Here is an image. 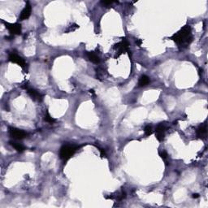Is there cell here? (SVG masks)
I'll use <instances>...</instances> for the list:
<instances>
[{
  "instance_id": "7c38bea8",
  "label": "cell",
  "mask_w": 208,
  "mask_h": 208,
  "mask_svg": "<svg viewBox=\"0 0 208 208\" xmlns=\"http://www.w3.org/2000/svg\"><path fill=\"white\" fill-rule=\"evenodd\" d=\"M149 83H150V78H149L147 76L143 75V76H141V77H140V79H139L138 86L139 87L146 86V85H149Z\"/></svg>"
},
{
  "instance_id": "3957f363",
  "label": "cell",
  "mask_w": 208,
  "mask_h": 208,
  "mask_svg": "<svg viewBox=\"0 0 208 208\" xmlns=\"http://www.w3.org/2000/svg\"><path fill=\"white\" fill-rule=\"evenodd\" d=\"M129 43L126 38H122V40L117 44L115 45V49L117 50V57H119L120 55H122L123 53L125 52H129Z\"/></svg>"
},
{
  "instance_id": "ac0fdd59",
  "label": "cell",
  "mask_w": 208,
  "mask_h": 208,
  "mask_svg": "<svg viewBox=\"0 0 208 208\" xmlns=\"http://www.w3.org/2000/svg\"><path fill=\"white\" fill-rule=\"evenodd\" d=\"M114 2H112V1H104V2H102V3L103 4V5H111L112 3H113Z\"/></svg>"
},
{
  "instance_id": "ba28073f",
  "label": "cell",
  "mask_w": 208,
  "mask_h": 208,
  "mask_svg": "<svg viewBox=\"0 0 208 208\" xmlns=\"http://www.w3.org/2000/svg\"><path fill=\"white\" fill-rule=\"evenodd\" d=\"M31 12H32V7L29 4V3H27L25 8L23 9L21 13H20V17H19L20 20H25L29 19L30 15H31Z\"/></svg>"
},
{
  "instance_id": "8992f818",
  "label": "cell",
  "mask_w": 208,
  "mask_h": 208,
  "mask_svg": "<svg viewBox=\"0 0 208 208\" xmlns=\"http://www.w3.org/2000/svg\"><path fill=\"white\" fill-rule=\"evenodd\" d=\"M167 129L166 124L164 123H160V124L157 126L155 130V135L156 138L158 139V141H162L164 139V133Z\"/></svg>"
},
{
  "instance_id": "8fae6325",
  "label": "cell",
  "mask_w": 208,
  "mask_h": 208,
  "mask_svg": "<svg viewBox=\"0 0 208 208\" xmlns=\"http://www.w3.org/2000/svg\"><path fill=\"white\" fill-rule=\"evenodd\" d=\"M86 55L89 61H91L94 64H99L100 62V58L98 55H96L94 51H89L86 53Z\"/></svg>"
},
{
  "instance_id": "5bb4252c",
  "label": "cell",
  "mask_w": 208,
  "mask_h": 208,
  "mask_svg": "<svg viewBox=\"0 0 208 208\" xmlns=\"http://www.w3.org/2000/svg\"><path fill=\"white\" fill-rule=\"evenodd\" d=\"M44 120L46 122H48V123H50V124H53V123H55V120L50 116V115L49 114V112H46V115H45Z\"/></svg>"
},
{
  "instance_id": "30bf717a",
  "label": "cell",
  "mask_w": 208,
  "mask_h": 208,
  "mask_svg": "<svg viewBox=\"0 0 208 208\" xmlns=\"http://www.w3.org/2000/svg\"><path fill=\"white\" fill-rule=\"evenodd\" d=\"M206 124H203L198 127L197 129V136L199 138H205L206 136Z\"/></svg>"
},
{
  "instance_id": "6da1fadb",
  "label": "cell",
  "mask_w": 208,
  "mask_h": 208,
  "mask_svg": "<svg viewBox=\"0 0 208 208\" xmlns=\"http://www.w3.org/2000/svg\"><path fill=\"white\" fill-rule=\"evenodd\" d=\"M169 39L174 41L176 44L178 45V47H181V48L188 47L193 40L190 26L189 25L184 26L180 31L172 35Z\"/></svg>"
},
{
  "instance_id": "52a82bcc",
  "label": "cell",
  "mask_w": 208,
  "mask_h": 208,
  "mask_svg": "<svg viewBox=\"0 0 208 208\" xmlns=\"http://www.w3.org/2000/svg\"><path fill=\"white\" fill-rule=\"evenodd\" d=\"M8 60H9V61H11V62L20 65L21 68H25V65H26L24 59H22V58L20 57V56H19L17 54L13 53V52L12 53H11L10 55H9V56H8Z\"/></svg>"
},
{
  "instance_id": "5b68a950",
  "label": "cell",
  "mask_w": 208,
  "mask_h": 208,
  "mask_svg": "<svg viewBox=\"0 0 208 208\" xmlns=\"http://www.w3.org/2000/svg\"><path fill=\"white\" fill-rule=\"evenodd\" d=\"M9 133H10L11 137H12L13 138L17 139V140H21V139L25 138L27 136L26 132L23 131L21 129L12 128V127L9 128Z\"/></svg>"
},
{
  "instance_id": "4fadbf2b",
  "label": "cell",
  "mask_w": 208,
  "mask_h": 208,
  "mask_svg": "<svg viewBox=\"0 0 208 208\" xmlns=\"http://www.w3.org/2000/svg\"><path fill=\"white\" fill-rule=\"evenodd\" d=\"M10 145L12 146L13 148L15 149L16 151H18V152H20V153L23 152V151L25 150V146H23V145H21L20 143L16 142V141H10Z\"/></svg>"
},
{
  "instance_id": "44dd1931",
  "label": "cell",
  "mask_w": 208,
  "mask_h": 208,
  "mask_svg": "<svg viewBox=\"0 0 208 208\" xmlns=\"http://www.w3.org/2000/svg\"><path fill=\"white\" fill-rule=\"evenodd\" d=\"M193 198H199V194H198V193H193Z\"/></svg>"
},
{
  "instance_id": "9a60e30c",
  "label": "cell",
  "mask_w": 208,
  "mask_h": 208,
  "mask_svg": "<svg viewBox=\"0 0 208 208\" xmlns=\"http://www.w3.org/2000/svg\"><path fill=\"white\" fill-rule=\"evenodd\" d=\"M79 28V25H77V24H72V25H71L70 26H68V28L67 29L65 30V32L66 33H71V32H73V31H75V30H77V29Z\"/></svg>"
},
{
  "instance_id": "ffe728a7",
  "label": "cell",
  "mask_w": 208,
  "mask_h": 208,
  "mask_svg": "<svg viewBox=\"0 0 208 208\" xmlns=\"http://www.w3.org/2000/svg\"><path fill=\"white\" fill-rule=\"evenodd\" d=\"M99 151H100V153H101L102 157H105V156H106V153H105V151H104V150H102V149H100Z\"/></svg>"
},
{
  "instance_id": "7a4b0ae2",
  "label": "cell",
  "mask_w": 208,
  "mask_h": 208,
  "mask_svg": "<svg viewBox=\"0 0 208 208\" xmlns=\"http://www.w3.org/2000/svg\"><path fill=\"white\" fill-rule=\"evenodd\" d=\"M78 149H79V146H75V145H70V144L64 145L60 148V159L64 161H68L76 153V151Z\"/></svg>"
},
{
  "instance_id": "2e32d148",
  "label": "cell",
  "mask_w": 208,
  "mask_h": 208,
  "mask_svg": "<svg viewBox=\"0 0 208 208\" xmlns=\"http://www.w3.org/2000/svg\"><path fill=\"white\" fill-rule=\"evenodd\" d=\"M144 131H145V134H146V136H147V137L151 135L152 133H153L152 127L150 126V125H146V126L145 127V129H144Z\"/></svg>"
},
{
  "instance_id": "e0dca14e",
  "label": "cell",
  "mask_w": 208,
  "mask_h": 208,
  "mask_svg": "<svg viewBox=\"0 0 208 208\" xmlns=\"http://www.w3.org/2000/svg\"><path fill=\"white\" fill-rule=\"evenodd\" d=\"M159 155H160V157L163 159V160H164V161L166 162L167 164V163H168V153H167L166 151H161V152L159 153Z\"/></svg>"
},
{
  "instance_id": "277c9868",
  "label": "cell",
  "mask_w": 208,
  "mask_h": 208,
  "mask_svg": "<svg viewBox=\"0 0 208 208\" xmlns=\"http://www.w3.org/2000/svg\"><path fill=\"white\" fill-rule=\"evenodd\" d=\"M3 23L5 25V27L8 29V31L10 32L11 35H20L21 33V25L20 24H18V23H15V24H11V23L6 22V21H3Z\"/></svg>"
},
{
  "instance_id": "d6986e66",
  "label": "cell",
  "mask_w": 208,
  "mask_h": 208,
  "mask_svg": "<svg viewBox=\"0 0 208 208\" xmlns=\"http://www.w3.org/2000/svg\"><path fill=\"white\" fill-rule=\"evenodd\" d=\"M141 43H142V40L141 39H137L136 40V44L138 46V47H141Z\"/></svg>"
},
{
  "instance_id": "9c48e42d",
  "label": "cell",
  "mask_w": 208,
  "mask_h": 208,
  "mask_svg": "<svg viewBox=\"0 0 208 208\" xmlns=\"http://www.w3.org/2000/svg\"><path fill=\"white\" fill-rule=\"evenodd\" d=\"M26 90H27L28 94H29L30 96L32 97L33 99H37V100H38V101H40V100H42V95L41 94H40L39 92H37V90H35V89H32V88H29L28 86H25L24 87Z\"/></svg>"
}]
</instances>
